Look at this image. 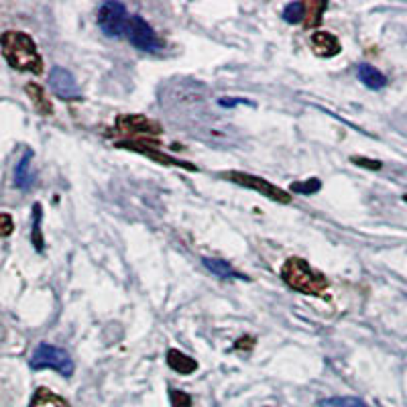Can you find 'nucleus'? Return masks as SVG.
Instances as JSON below:
<instances>
[{
  "instance_id": "24",
  "label": "nucleus",
  "mask_w": 407,
  "mask_h": 407,
  "mask_svg": "<svg viewBox=\"0 0 407 407\" xmlns=\"http://www.w3.org/2000/svg\"><path fill=\"white\" fill-rule=\"evenodd\" d=\"M352 161H354L356 165H363V168L381 169L379 161H371V159H365V157H352Z\"/></svg>"
},
{
  "instance_id": "13",
  "label": "nucleus",
  "mask_w": 407,
  "mask_h": 407,
  "mask_svg": "<svg viewBox=\"0 0 407 407\" xmlns=\"http://www.w3.org/2000/svg\"><path fill=\"white\" fill-rule=\"evenodd\" d=\"M168 365L169 369H173L180 375H192L197 371L196 361L192 356L183 354L182 351H177V349H169L168 351Z\"/></svg>"
},
{
  "instance_id": "10",
  "label": "nucleus",
  "mask_w": 407,
  "mask_h": 407,
  "mask_svg": "<svg viewBox=\"0 0 407 407\" xmlns=\"http://www.w3.org/2000/svg\"><path fill=\"white\" fill-rule=\"evenodd\" d=\"M309 45H311V49H314L316 56L326 57V59L336 57L338 53L342 51V45H340V41L336 39V35H332V33H328V31H316V33H311Z\"/></svg>"
},
{
  "instance_id": "1",
  "label": "nucleus",
  "mask_w": 407,
  "mask_h": 407,
  "mask_svg": "<svg viewBox=\"0 0 407 407\" xmlns=\"http://www.w3.org/2000/svg\"><path fill=\"white\" fill-rule=\"evenodd\" d=\"M2 56L9 61V66L19 71H29L39 76L43 71V59L37 51L35 41L27 33L21 31H6L2 33Z\"/></svg>"
},
{
  "instance_id": "18",
  "label": "nucleus",
  "mask_w": 407,
  "mask_h": 407,
  "mask_svg": "<svg viewBox=\"0 0 407 407\" xmlns=\"http://www.w3.org/2000/svg\"><path fill=\"white\" fill-rule=\"evenodd\" d=\"M31 212H33V222H31V244L35 247L37 253H43V249H45V239H43V230H41V220H43L41 204H35Z\"/></svg>"
},
{
  "instance_id": "3",
  "label": "nucleus",
  "mask_w": 407,
  "mask_h": 407,
  "mask_svg": "<svg viewBox=\"0 0 407 407\" xmlns=\"http://www.w3.org/2000/svg\"><path fill=\"white\" fill-rule=\"evenodd\" d=\"M29 365H31L33 371L51 369V371H57L63 377H71L73 375V361H71L70 354L63 351V349H57V346L47 344V342H41L33 351V356H31Z\"/></svg>"
},
{
  "instance_id": "11",
  "label": "nucleus",
  "mask_w": 407,
  "mask_h": 407,
  "mask_svg": "<svg viewBox=\"0 0 407 407\" xmlns=\"http://www.w3.org/2000/svg\"><path fill=\"white\" fill-rule=\"evenodd\" d=\"M35 182V171H33V151H25L14 168V183L21 190H29Z\"/></svg>"
},
{
  "instance_id": "16",
  "label": "nucleus",
  "mask_w": 407,
  "mask_h": 407,
  "mask_svg": "<svg viewBox=\"0 0 407 407\" xmlns=\"http://www.w3.org/2000/svg\"><path fill=\"white\" fill-rule=\"evenodd\" d=\"M29 407H70V403H68L63 397L53 393V391H49V389H45V387H39V389L35 391V395H33L31 406Z\"/></svg>"
},
{
  "instance_id": "20",
  "label": "nucleus",
  "mask_w": 407,
  "mask_h": 407,
  "mask_svg": "<svg viewBox=\"0 0 407 407\" xmlns=\"http://www.w3.org/2000/svg\"><path fill=\"white\" fill-rule=\"evenodd\" d=\"M322 407H369L365 401L356 399V397H332V399H324L320 401Z\"/></svg>"
},
{
  "instance_id": "12",
  "label": "nucleus",
  "mask_w": 407,
  "mask_h": 407,
  "mask_svg": "<svg viewBox=\"0 0 407 407\" xmlns=\"http://www.w3.org/2000/svg\"><path fill=\"white\" fill-rule=\"evenodd\" d=\"M25 92H27V96L31 98L33 108L41 114V116H51V114H53V106H51V102H49V98H47V94H45V90H43L41 86L31 82V84L25 86Z\"/></svg>"
},
{
  "instance_id": "7",
  "label": "nucleus",
  "mask_w": 407,
  "mask_h": 407,
  "mask_svg": "<svg viewBox=\"0 0 407 407\" xmlns=\"http://www.w3.org/2000/svg\"><path fill=\"white\" fill-rule=\"evenodd\" d=\"M127 39L130 41V45L139 51H147V53H157L163 49V43L159 41L157 33L153 31V27L139 16V14H133L130 21H128L127 29Z\"/></svg>"
},
{
  "instance_id": "25",
  "label": "nucleus",
  "mask_w": 407,
  "mask_h": 407,
  "mask_svg": "<svg viewBox=\"0 0 407 407\" xmlns=\"http://www.w3.org/2000/svg\"><path fill=\"white\" fill-rule=\"evenodd\" d=\"M403 200H406V202H407V196H403Z\"/></svg>"
},
{
  "instance_id": "9",
  "label": "nucleus",
  "mask_w": 407,
  "mask_h": 407,
  "mask_svg": "<svg viewBox=\"0 0 407 407\" xmlns=\"http://www.w3.org/2000/svg\"><path fill=\"white\" fill-rule=\"evenodd\" d=\"M116 147H120V149H130V151H135V153H140V155H147V157H151L155 161H159V163H163V165H173V168H183L187 169V171H196L194 165H190V163H183L180 159H175V157H171V155H165L161 153V151H157V149H151V147H147L145 143H118Z\"/></svg>"
},
{
  "instance_id": "19",
  "label": "nucleus",
  "mask_w": 407,
  "mask_h": 407,
  "mask_svg": "<svg viewBox=\"0 0 407 407\" xmlns=\"http://www.w3.org/2000/svg\"><path fill=\"white\" fill-rule=\"evenodd\" d=\"M304 16H306V6L304 2H289L285 9H283V21L295 25V23H304Z\"/></svg>"
},
{
  "instance_id": "22",
  "label": "nucleus",
  "mask_w": 407,
  "mask_h": 407,
  "mask_svg": "<svg viewBox=\"0 0 407 407\" xmlns=\"http://www.w3.org/2000/svg\"><path fill=\"white\" fill-rule=\"evenodd\" d=\"M169 401H171V407H192V397L177 389H169Z\"/></svg>"
},
{
  "instance_id": "8",
  "label": "nucleus",
  "mask_w": 407,
  "mask_h": 407,
  "mask_svg": "<svg viewBox=\"0 0 407 407\" xmlns=\"http://www.w3.org/2000/svg\"><path fill=\"white\" fill-rule=\"evenodd\" d=\"M49 88L59 100H66V102L82 100V92L78 88L76 78L61 66H53V70L49 71Z\"/></svg>"
},
{
  "instance_id": "5",
  "label": "nucleus",
  "mask_w": 407,
  "mask_h": 407,
  "mask_svg": "<svg viewBox=\"0 0 407 407\" xmlns=\"http://www.w3.org/2000/svg\"><path fill=\"white\" fill-rule=\"evenodd\" d=\"M128 16L125 4L120 2H106L102 4L98 11V27L102 33L110 39H120L123 35H127L128 29Z\"/></svg>"
},
{
  "instance_id": "17",
  "label": "nucleus",
  "mask_w": 407,
  "mask_h": 407,
  "mask_svg": "<svg viewBox=\"0 0 407 407\" xmlns=\"http://www.w3.org/2000/svg\"><path fill=\"white\" fill-rule=\"evenodd\" d=\"M304 6H306V16H304L306 29L318 27L322 23V14L328 9V2L326 0H308V2H304Z\"/></svg>"
},
{
  "instance_id": "6",
  "label": "nucleus",
  "mask_w": 407,
  "mask_h": 407,
  "mask_svg": "<svg viewBox=\"0 0 407 407\" xmlns=\"http://www.w3.org/2000/svg\"><path fill=\"white\" fill-rule=\"evenodd\" d=\"M220 175L225 180H228V182L242 185V187H249L253 192H259L261 196L269 197L273 202H279V204H289L292 202V197L287 196L281 187L273 185V183L263 180V177H257V175H251V173H242V171H226V173H220Z\"/></svg>"
},
{
  "instance_id": "4",
  "label": "nucleus",
  "mask_w": 407,
  "mask_h": 407,
  "mask_svg": "<svg viewBox=\"0 0 407 407\" xmlns=\"http://www.w3.org/2000/svg\"><path fill=\"white\" fill-rule=\"evenodd\" d=\"M116 133L127 137L128 143H143L151 140V137H157L163 133L161 125L157 120H151L143 114H120L116 120Z\"/></svg>"
},
{
  "instance_id": "2",
  "label": "nucleus",
  "mask_w": 407,
  "mask_h": 407,
  "mask_svg": "<svg viewBox=\"0 0 407 407\" xmlns=\"http://www.w3.org/2000/svg\"><path fill=\"white\" fill-rule=\"evenodd\" d=\"M281 279L285 281L292 289L306 295H316L324 297L330 283L326 279V275L309 267L308 261L299 259V257H289L283 267H281Z\"/></svg>"
},
{
  "instance_id": "15",
  "label": "nucleus",
  "mask_w": 407,
  "mask_h": 407,
  "mask_svg": "<svg viewBox=\"0 0 407 407\" xmlns=\"http://www.w3.org/2000/svg\"><path fill=\"white\" fill-rule=\"evenodd\" d=\"M204 267L212 271L216 277H222V279H249L247 275L239 273L235 267H230L226 261L220 259H204Z\"/></svg>"
},
{
  "instance_id": "23",
  "label": "nucleus",
  "mask_w": 407,
  "mask_h": 407,
  "mask_svg": "<svg viewBox=\"0 0 407 407\" xmlns=\"http://www.w3.org/2000/svg\"><path fill=\"white\" fill-rule=\"evenodd\" d=\"M0 220H2V237H9L11 232H13V218L4 212L2 216H0Z\"/></svg>"
},
{
  "instance_id": "21",
  "label": "nucleus",
  "mask_w": 407,
  "mask_h": 407,
  "mask_svg": "<svg viewBox=\"0 0 407 407\" xmlns=\"http://www.w3.org/2000/svg\"><path fill=\"white\" fill-rule=\"evenodd\" d=\"M320 187H322V183H320V180H316V177H311V180H306V182L292 183V192H295V194H304V196L316 194Z\"/></svg>"
},
{
  "instance_id": "14",
  "label": "nucleus",
  "mask_w": 407,
  "mask_h": 407,
  "mask_svg": "<svg viewBox=\"0 0 407 407\" xmlns=\"http://www.w3.org/2000/svg\"><path fill=\"white\" fill-rule=\"evenodd\" d=\"M359 80H361L366 88H371V90H381V88L387 86V78H385L377 68H373V66H369V63H361V66H359Z\"/></svg>"
}]
</instances>
